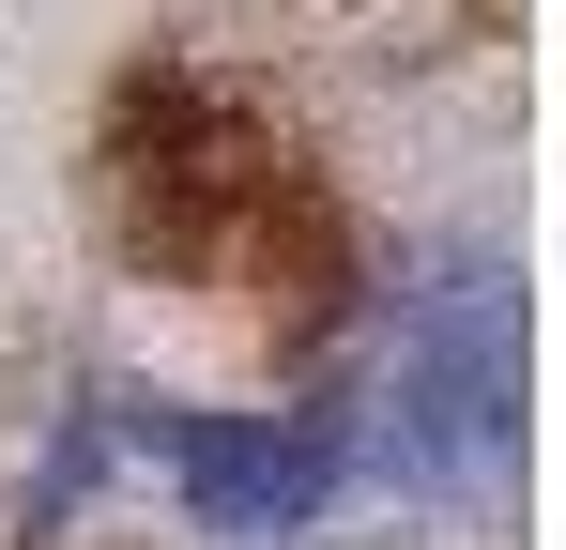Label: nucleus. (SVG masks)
Instances as JSON below:
<instances>
[{
  "instance_id": "f257e3e1",
  "label": "nucleus",
  "mask_w": 566,
  "mask_h": 550,
  "mask_svg": "<svg viewBox=\"0 0 566 550\" xmlns=\"http://www.w3.org/2000/svg\"><path fill=\"white\" fill-rule=\"evenodd\" d=\"M138 444H154V474L185 489L214 536H291L353 474V429H306V413H154Z\"/></svg>"
}]
</instances>
